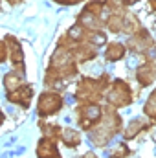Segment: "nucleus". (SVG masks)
Segmentation results:
<instances>
[{"label":"nucleus","mask_w":156,"mask_h":158,"mask_svg":"<svg viewBox=\"0 0 156 158\" xmlns=\"http://www.w3.org/2000/svg\"><path fill=\"white\" fill-rule=\"evenodd\" d=\"M4 44L7 48V59L15 66V72L20 74V76H24V52H22L20 42L15 39V37H11V35H6Z\"/></svg>","instance_id":"obj_1"},{"label":"nucleus","mask_w":156,"mask_h":158,"mask_svg":"<svg viewBox=\"0 0 156 158\" xmlns=\"http://www.w3.org/2000/svg\"><path fill=\"white\" fill-rule=\"evenodd\" d=\"M61 105H63V99H61L59 94H55V92H44L39 98V103H37L39 116H50V114L59 112Z\"/></svg>","instance_id":"obj_2"},{"label":"nucleus","mask_w":156,"mask_h":158,"mask_svg":"<svg viewBox=\"0 0 156 158\" xmlns=\"http://www.w3.org/2000/svg\"><path fill=\"white\" fill-rule=\"evenodd\" d=\"M6 98H7L9 103H17V105H20V107L28 109L30 103H31V98H33V88H31L30 85H22L20 88H17V90H13V92H7Z\"/></svg>","instance_id":"obj_3"},{"label":"nucleus","mask_w":156,"mask_h":158,"mask_svg":"<svg viewBox=\"0 0 156 158\" xmlns=\"http://www.w3.org/2000/svg\"><path fill=\"white\" fill-rule=\"evenodd\" d=\"M37 155L39 158H50L57 155V145H55V140L53 138H42L37 145Z\"/></svg>","instance_id":"obj_4"},{"label":"nucleus","mask_w":156,"mask_h":158,"mask_svg":"<svg viewBox=\"0 0 156 158\" xmlns=\"http://www.w3.org/2000/svg\"><path fill=\"white\" fill-rule=\"evenodd\" d=\"M22 85H24V76L17 74L15 70L4 76V86H6V90H7V92H13V90L20 88Z\"/></svg>","instance_id":"obj_5"},{"label":"nucleus","mask_w":156,"mask_h":158,"mask_svg":"<svg viewBox=\"0 0 156 158\" xmlns=\"http://www.w3.org/2000/svg\"><path fill=\"white\" fill-rule=\"evenodd\" d=\"M123 55V48L119 46V44H112L110 48H109V52H107V57L109 59H119Z\"/></svg>","instance_id":"obj_6"},{"label":"nucleus","mask_w":156,"mask_h":158,"mask_svg":"<svg viewBox=\"0 0 156 158\" xmlns=\"http://www.w3.org/2000/svg\"><path fill=\"white\" fill-rule=\"evenodd\" d=\"M64 142H66V145H77L79 134L74 131H64Z\"/></svg>","instance_id":"obj_7"},{"label":"nucleus","mask_w":156,"mask_h":158,"mask_svg":"<svg viewBox=\"0 0 156 158\" xmlns=\"http://www.w3.org/2000/svg\"><path fill=\"white\" fill-rule=\"evenodd\" d=\"M6 59H7V48L4 42H0V63H4Z\"/></svg>","instance_id":"obj_8"},{"label":"nucleus","mask_w":156,"mask_h":158,"mask_svg":"<svg viewBox=\"0 0 156 158\" xmlns=\"http://www.w3.org/2000/svg\"><path fill=\"white\" fill-rule=\"evenodd\" d=\"M6 2H7L9 6H17V4H20L22 0H6Z\"/></svg>","instance_id":"obj_9"},{"label":"nucleus","mask_w":156,"mask_h":158,"mask_svg":"<svg viewBox=\"0 0 156 158\" xmlns=\"http://www.w3.org/2000/svg\"><path fill=\"white\" fill-rule=\"evenodd\" d=\"M2 121H4V114H2V110H0V125H2Z\"/></svg>","instance_id":"obj_10"},{"label":"nucleus","mask_w":156,"mask_h":158,"mask_svg":"<svg viewBox=\"0 0 156 158\" xmlns=\"http://www.w3.org/2000/svg\"><path fill=\"white\" fill-rule=\"evenodd\" d=\"M50 158H61V156H59V155H55V156H50Z\"/></svg>","instance_id":"obj_11"}]
</instances>
